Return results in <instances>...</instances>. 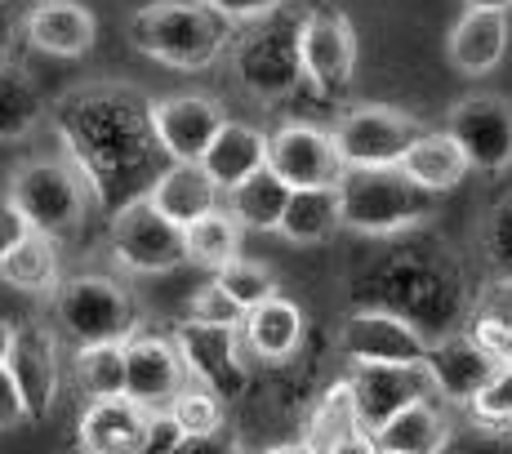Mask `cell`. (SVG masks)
Wrapping results in <instances>:
<instances>
[{"mask_svg": "<svg viewBox=\"0 0 512 454\" xmlns=\"http://www.w3.org/2000/svg\"><path fill=\"white\" fill-rule=\"evenodd\" d=\"M58 138L67 147V161L81 170L94 201H112L116 187H130L134 174L161 152L147 121V103L130 90H81L58 103Z\"/></svg>", "mask_w": 512, "mask_h": 454, "instance_id": "6da1fadb", "label": "cell"}, {"mask_svg": "<svg viewBox=\"0 0 512 454\" xmlns=\"http://www.w3.org/2000/svg\"><path fill=\"white\" fill-rule=\"evenodd\" d=\"M236 41V23L210 0H152L130 18V45L174 72H205Z\"/></svg>", "mask_w": 512, "mask_h": 454, "instance_id": "7a4b0ae2", "label": "cell"}, {"mask_svg": "<svg viewBox=\"0 0 512 454\" xmlns=\"http://www.w3.org/2000/svg\"><path fill=\"white\" fill-rule=\"evenodd\" d=\"M437 196L423 192L401 165L374 170H343L339 179V214L343 227L357 236H401L432 219Z\"/></svg>", "mask_w": 512, "mask_h": 454, "instance_id": "3957f363", "label": "cell"}, {"mask_svg": "<svg viewBox=\"0 0 512 454\" xmlns=\"http://www.w3.org/2000/svg\"><path fill=\"white\" fill-rule=\"evenodd\" d=\"M5 196L23 210L32 232H45L54 241L81 232L85 210H90V187L72 161H23L9 174Z\"/></svg>", "mask_w": 512, "mask_h": 454, "instance_id": "277c9868", "label": "cell"}, {"mask_svg": "<svg viewBox=\"0 0 512 454\" xmlns=\"http://www.w3.org/2000/svg\"><path fill=\"white\" fill-rule=\"evenodd\" d=\"M232 41L236 81L254 98H285L294 85H303V58H299V14H285V5L268 18L241 23Z\"/></svg>", "mask_w": 512, "mask_h": 454, "instance_id": "5b68a950", "label": "cell"}, {"mask_svg": "<svg viewBox=\"0 0 512 454\" xmlns=\"http://www.w3.org/2000/svg\"><path fill=\"white\" fill-rule=\"evenodd\" d=\"M54 321L72 343H125L139 330V303L112 276H67L54 290Z\"/></svg>", "mask_w": 512, "mask_h": 454, "instance_id": "8992f818", "label": "cell"}, {"mask_svg": "<svg viewBox=\"0 0 512 454\" xmlns=\"http://www.w3.org/2000/svg\"><path fill=\"white\" fill-rule=\"evenodd\" d=\"M107 250H112V259L134 276H161V272H174L179 263H187L183 227L165 219V214L147 201V192L130 196V201H121L112 210Z\"/></svg>", "mask_w": 512, "mask_h": 454, "instance_id": "52a82bcc", "label": "cell"}, {"mask_svg": "<svg viewBox=\"0 0 512 454\" xmlns=\"http://www.w3.org/2000/svg\"><path fill=\"white\" fill-rule=\"evenodd\" d=\"M428 130L415 112L388 103H357L334 125V147H339L348 170H374V165H401L410 143Z\"/></svg>", "mask_w": 512, "mask_h": 454, "instance_id": "ba28073f", "label": "cell"}, {"mask_svg": "<svg viewBox=\"0 0 512 454\" xmlns=\"http://www.w3.org/2000/svg\"><path fill=\"white\" fill-rule=\"evenodd\" d=\"M299 58L303 81L321 98H343L357 76V27L343 9L312 5L299 14Z\"/></svg>", "mask_w": 512, "mask_h": 454, "instance_id": "9c48e42d", "label": "cell"}, {"mask_svg": "<svg viewBox=\"0 0 512 454\" xmlns=\"http://www.w3.org/2000/svg\"><path fill=\"white\" fill-rule=\"evenodd\" d=\"M174 343L183 352L187 379L205 383L210 392H219L223 401H236L250 383V365H245V343L241 325H205L183 317L174 325Z\"/></svg>", "mask_w": 512, "mask_h": 454, "instance_id": "30bf717a", "label": "cell"}, {"mask_svg": "<svg viewBox=\"0 0 512 454\" xmlns=\"http://www.w3.org/2000/svg\"><path fill=\"white\" fill-rule=\"evenodd\" d=\"M428 334L401 312L361 308L343 321L339 352L348 365H410L428 357Z\"/></svg>", "mask_w": 512, "mask_h": 454, "instance_id": "8fae6325", "label": "cell"}, {"mask_svg": "<svg viewBox=\"0 0 512 454\" xmlns=\"http://www.w3.org/2000/svg\"><path fill=\"white\" fill-rule=\"evenodd\" d=\"M268 170L281 174L290 187H339L348 165L330 130L312 121H285L268 134Z\"/></svg>", "mask_w": 512, "mask_h": 454, "instance_id": "7c38bea8", "label": "cell"}, {"mask_svg": "<svg viewBox=\"0 0 512 454\" xmlns=\"http://www.w3.org/2000/svg\"><path fill=\"white\" fill-rule=\"evenodd\" d=\"M147 121H152L165 161H201L210 138L228 121V112L210 94H170L147 103Z\"/></svg>", "mask_w": 512, "mask_h": 454, "instance_id": "4fadbf2b", "label": "cell"}, {"mask_svg": "<svg viewBox=\"0 0 512 454\" xmlns=\"http://www.w3.org/2000/svg\"><path fill=\"white\" fill-rule=\"evenodd\" d=\"M446 130L459 138L472 170L499 174L512 165V103L499 94H468L450 107Z\"/></svg>", "mask_w": 512, "mask_h": 454, "instance_id": "5bb4252c", "label": "cell"}, {"mask_svg": "<svg viewBox=\"0 0 512 454\" xmlns=\"http://www.w3.org/2000/svg\"><path fill=\"white\" fill-rule=\"evenodd\" d=\"M5 365H9V374H14L23 401H27V419H45L58 401V383H63V361H58L54 330L41 321L14 325Z\"/></svg>", "mask_w": 512, "mask_h": 454, "instance_id": "9a60e30c", "label": "cell"}, {"mask_svg": "<svg viewBox=\"0 0 512 454\" xmlns=\"http://www.w3.org/2000/svg\"><path fill=\"white\" fill-rule=\"evenodd\" d=\"M348 379H352V397H357L361 428L366 432H379L397 410L415 406V401H423V397H437L432 374H428L423 361H410V365H352Z\"/></svg>", "mask_w": 512, "mask_h": 454, "instance_id": "2e32d148", "label": "cell"}, {"mask_svg": "<svg viewBox=\"0 0 512 454\" xmlns=\"http://www.w3.org/2000/svg\"><path fill=\"white\" fill-rule=\"evenodd\" d=\"M187 383L183 352L174 334H130L125 339V397L147 410H165Z\"/></svg>", "mask_w": 512, "mask_h": 454, "instance_id": "e0dca14e", "label": "cell"}, {"mask_svg": "<svg viewBox=\"0 0 512 454\" xmlns=\"http://www.w3.org/2000/svg\"><path fill=\"white\" fill-rule=\"evenodd\" d=\"M432 374V388H437V401H450V406H472L486 379L499 370V361L472 339L468 330L441 334L437 343H428V357H423Z\"/></svg>", "mask_w": 512, "mask_h": 454, "instance_id": "ac0fdd59", "label": "cell"}, {"mask_svg": "<svg viewBox=\"0 0 512 454\" xmlns=\"http://www.w3.org/2000/svg\"><path fill=\"white\" fill-rule=\"evenodd\" d=\"M23 36L36 54L85 58L98 41L94 9L81 0H32L23 14Z\"/></svg>", "mask_w": 512, "mask_h": 454, "instance_id": "d6986e66", "label": "cell"}, {"mask_svg": "<svg viewBox=\"0 0 512 454\" xmlns=\"http://www.w3.org/2000/svg\"><path fill=\"white\" fill-rule=\"evenodd\" d=\"M303 339H308V317H303L299 303L285 299L281 290L272 294V299H263L259 308H250L241 321L245 352L263 365H285L303 348Z\"/></svg>", "mask_w": 512, "mask_h": 454, "instance_id": "ffe728a7", "label": "cell"}, {"mask_svg": "<svg viewBox=\"0 0 512 454\" xmlns=\"http://www.w3.org/2000/svg\"><path fill=\"white\" fill-rule=\"evenodd\" d=\"M147 201L165 214L170 223H196L201 214L219 210L223 205V187L210 179L201 161H170L165 170H156V179L147 183Z\"/></svg>", "mask_w": 512, "mask_h": 454, "instance_id": "44dd1931", "label": "cell"}, {"mask_svg": "<svg viewBox=\"0 0 512 454\" xmlns=\"http://www.w3.org/2000/svg\"><path fill=\"white\" fill-rule=\"evenodd\" d=\"M152 410L134 397H103L90 401L76 423V441L85 454H139Z\"/></svg>", "mask_w": 512, "mask_h": 454, "instance_id": "7402d4cb", "label": "cell"}, {"mask_svg": "<svg viewBox=\"0 0 512 454\" xmlns=\"http://www.w3.org/2000/svg\"><path fill=\"white\" fill-rule=\"evenodd\" d=\"M446 58L464 76H490L508 58V14L464 9V18L446 36Z\"/></svg>", "mask_w": 512, "mask_h": 454, "instance_id": "603a6c76", "label": "cell"}, {"mask_svg": "<svg viewBox=\"0 0 512 454\" xmlns=\"http://www.w3.org/2000/svg\"><path fill=\"white\" fill-rule=\"evenodd\" d=\"M450 437H455V423H450V414L437 406V397H423L415 406L397 410L379 432H374V441H379L383 454H446Z\"/></svg>", "mask_w": 512, "mask_h": 454, "instance_id": "cb8c5ba5", "label": "cell"}, {"mask_svg": "<svg viewBox=\"0 0 512 454\" xmlns=\"http://www.w3.org/2000/svg\"><path fill=\"white\" fill-rule=\"evenodd\" d=\"M401 170H406L423 192L446 196L472 174V161L450 130H423L415 143H410V152L401 156Z\"/></svg>", "mask_w": 512, "mask_h": 454, "instance_id": "d4e9b609", "label": "cell"}, {"mask_svg": "<svg viewBox=\"0 0 512 454\" xmlns=\"http://www.w3.org/2000/svg\"><path fill=\"white\" fill-rule=\"evenodd\" d=\"M201 165L210 170V179L219 183L223 192H232L236 183H245L250 174H259L263 165H268V134L245 121H223V130L205 147Z\"/></svg>", "mask_w": 512, "mask_h": 454, "instance_id": "484cf974", "label": "cell"}, {"mask_svg": "<svg viewBox=\"0 0 512 454\" xmlns=\"http://www.w3.org/2000/svg\"><path fill=\"white\" fill-rule=\"evenodd\" d=\"M339 227H343L339 187H294L277 236H285L290 245H321V241H330Z\"/></svg>", "mask_w": 512, "mask_h": 454, "instance_id": "4316f807", "label": "cell"}, {"mask_svg": "<svg viewBox=\"0 0 512 454\" xmlns=\"http://www.w3.org/2000/svg\"><path fill=\"white\" fill-rule=\"evenodd\" d=\"M290 192L294 187L263 165L259 174H250V179L236 183L232 192H223V205H228L232 219L241 223L245 232H277L285 205H290Z\"/></svg>", "mask_w": 512, "mask_h": 454, "instance_id": "83f0119b", "label": "cell"}, {"mask_svg": "<svg viewBox=\"0 0 512 454\" xmlns=\"http://www.w3.org/2000/svg\"><path fill=\"white\" fill-rule=\"evenodd\" d=\"M0 281L18 294H54L63 285L58 268V241L45 232H27L14 250L0 259Z\"/></svg>", "mask_w": 512, "mask_h": 454, "instance_id": "f1b7e54d", "label": "cell"}, {"mask_svg": "<svg viewBox=\"0 0 512 454\" xmlns=\"http://www.w3.org/2000/svg\"><path fill=\"white\" fill-rule=\"evenodd\" d=\"M45 121V98L36 81L18 63L0 58V143H23L41 130Z\"/></svg>", "mask_w": 512, "mask_h": 454, "instance_id": "f546056e", "label": "cell"}, {"mask_svg": "<svg viewBox=\"0 0 512 454\" xmlns=\"http://www.w3.org/2000/svg\"><path fill=\"white\" fill-rule=\"evenodd\" d=\"M183 241H187V263H196V268H205V272H219L223 263H232L236 254H241L245 227L232 219L228 205H219V210L201 214L196 223H187Z\"/></svg>", "mask_w": 512, "mask_h": 454, "instance_id": "4dcf8cb0", "label": "cell"}, {"mask_svg": "<svg viewBox=\"0 0 512 454\" xmlns=\"http://www.w3.org/2000/svg\"><path fill=\"white\" fill-rule=\"evenodd\" d=\"M72 379L81 397H125V343H76Z\"/></svg>", "mask_w": 512, "mask_h": 454, "instance_id": "1f68e13d", "label": "cell"}, {"mask_svg": "<svg viewBox=\"0 0 512 454\" xmlns=\"http://www.w3.org/2000/svg\"><path fill=\"white\" fill-rule=\"evenodd\" d=\"M468 334L499 365L512 361V276H504V281H490L486 294H477V308H472Z\"/></svg>", "mask_w": 512, "mask_h": 454, "instance_id": "d6a6232c", "label": "cell"}, {"mask_svg": "<svg viewBox=\"0 0 512 454\" xmlns=\"http://www.w3.org/2000/svg\"><path fill=\"white\" fill-rule=\"evenodd\" d=\"M352 432H361V410H357V397H352V379H334L317 397V406H312L303 437H308L312 446L330 450L334 441L352 437Z\"/></svg>", "mask_w": 512, "mask_h": 454, "instance_id": "836d02e7", "label": "cell"}, {"mask_svg": "<svg viewBox=\"0 0 512 454\" xmlns=\"http://www.w3.org/2000/svg\"><path fill=\"white\" fill-rule=\"evenodd\" d=\"M174 414V423L183 428L187 441H210L223 432V419H228V410H223V397L219 392H210L205 383H192L187 379L179 388V397L165 406Z\"/></svg>", "mask_w": 512, "mask_h": 454, "instance_id": "e575fe53", "label": "cell"}, {"mask_svg": "<svg viewBox=\"0 0 512 454\" xmlns=\"http://www.w3.org/2000/svg\"><path fill=\"white\" fill-rule=\"evenodd\" d=\"M214 281H219L245 312L259 308L263 299L277 294V272H272L268 263H259V259H241V254H236L232 263H223V268L214 272Z\"/></svg>", "mask_w": 512, "mask_h": 454, "instance_id": "d590c367", "label": "cell"}, {"mask_svg": "<svg viewBox=\"0 0 512 454\" xmlns=\"http://www.w3.org/2000/svg\"><path fill=\"white\" fill-rule=\"evenodd\" d=\"M472 419L481 428H504L512 432V361H504L495 374L486 379V388L472 397Z\"/></svg>", "mask_w": 512, "mask_h": 454, "instance_id": "8d00e7d4", "label": "cell"}, {"mask_svg": "<svg viewBox=\"0 0 512 454\" xmlns=\"http://www.w3.org/2000/svg\"><path fill=\"white\" fill-rule=\"evenodd\" d=\"M187 317L205 321V325H241L245 321V308L210 276L201 290H192V299H187Z\"/></svg>", "mask_w": 512, "mask_h": 454, "instance_id": "74e56055", "label": "cell"}, {"mask_svg": "<svg viewBox=\"0 0 512 454\" xmlns=\"http://www.w3.org/2000/svg\"><path fill=\"white\" fill-rule=\"evenodd\" d=\"M183 441H187V437H183L179 423H174V414H170V410H152L139 454H179Z\"/></svg>", "mask_w": 512, "mask_h": 454, "instance_id": "f35d334b", "label": "cell"}, {"mask_svg": "<svg viewBox=\"0 0 512 454\" xmlns=\"http://www.w3.org/2000/svg\"><path fill=\"white\" fill-rule=\"evenodd\" d=\"M18 423H27V401L23 392H18L14 374H9V365L0 361V432L5 428H18Z\"/></svg>", "mask_w": 512, "mask_h": 454, "instance_id": "ab89813d", "label": "cell"}, {"mask_svg": "<svg viewBox=\"0 0 512 454\" xmlns=\"http://www.w3.org/2000/svg\"><path fill=\"white\" fill-rule=\"evenodd\" d=\"M27 232H32V223L23 219V210H18L9 196H0V259H5Z\"/></svg>", "mask_w": 512, "mask_h": 454, "instance_id": "60d3db41", "label": "cell"}, {"mask_svg": "<svg viewBox=\"0 0 512 454\" xmlns=\"http://www.w3.org/2000/svg\"><path fill=\"white\" fill-rule=\"evenodd\" d=\"M210 5H214V9H223V14H228L236 27H241V23H254V18L277 14L285 0H210Z\"/></svg>", "mask_w": 512, "mask_h": 454, "instance_id": "b9f144b4", "label": "cell"}, {"mask_svg": "<svg viewBox=\"0 0 512 454\" xmlns=\"http://www.w3.org/2000/svg\"><path fill=\"white\" fill-rule=\"evenodd\" d=\"M32 0H0V58H5V49L14 45V36L23 32V14Z\"/></svg>", "mask_w": 512, "mask_h": 454, "instance_id": "7bdbcfd3", "label": "cell"}, {"mask_svg": "<svg viewBox=\"0 0 512 454\" xmlns=\"http://www.w3.org/2000/svg\"><path fill=\"white\" fill-rule=\"evenodd\" d=\"M321 454H383L379 450V441H374V432H352V437H343V441H334L330 450H321Z\"/></svg>", "mask_w": 512, "mask_h": 454, "instance_id": "ee69618b", "label": "cell"}, {"mask_svg": "<svg viewBox=\"0 0 512 454\" xmlns=\"http://www.w3.org/2000/svg\"><path fill=\"white\" fill-rule=\"evenodd\" d=\"M263 454H321V446H312L308 437H290V441H277V446H268Z\"/></svg>", "mask_w": 512, "mask_h": 454, "instance_id": "f6af8a7d", "label": "cell"}, {"mask_svg": "<svg viewBox=\"0 0 512 454\" xmlns=\"http://www.w3.org/2000/svg\"><path fill=\"white\" fill-rule=\"evenodd\" d=\"M468 9H495V14H508L512 0H464Z\"/></svg>", "mask_w": 512, "mask_h": 454, "instance_id": "bcb514c9", "label": "cell"}, {"mask_svg": "<svg viewBox=\"0 0 512 454\" xmlns=\"http://www.w3.org/2000/svg\"><path fill=\"white\" fill-rule=\"evenodd\" d=\"M9 339H14V321L0 317V361H5V352H9Z\"/></svg>", "mask_w": 512, "mask_h": 454, "instance_id": "7dc6e473", "label": "cell"}]
</instances>
